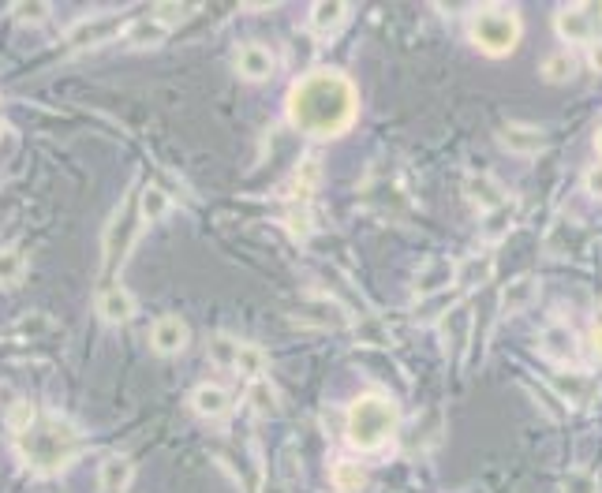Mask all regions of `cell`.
<instances>
[{
  "label": "cell",
  "mask_w": 602,
  "mask_h": 493,
  "mask_svg": "<svg viewBox=\"0 0 602 493\" xmlns=\"http://www.w3.org/2000/svg\"><path fill=\"white\" fill-rule=\"evenodd\" d=\"M169 210H172L169 191L158 187V184H146L143 195H139V217H143V221H161Z\"/></svg>",
  "instance_id": "obj_22"
},
{
  "label": "cell",
  "mask_w": 602,
  "mask_h": 493,
  "mask_svg": "<svg viewBox=\"0 0 602 493\" xmlns=\"http://www.w3.org/2000/svg\"><path fill=\"white\" fill-rule=\"evenodd\" d=\"M139 240V213L131 210V202H124L113 213V221L105 228V277H113L116 266H124V258L131 254V243Z\"/></svg>",
  "instance_id": "obj_5"
},
{
  "label": "cell",
  "mask_w": 602,
  "mask_h": 493,
  "mask_svg": "<svg viewBox=\"0 0 602 493\" xmlns=\"http://www.w3.org/2000/svg\"><path fill=\"white\" fill-rule=\"evenodd\" d=\"M584 187H588L595 198H602V165H595V169L584 172Z\"/></svg>",
  "instance_id": "obj_34"
},
{
  "label": "cell",
  "mask_w": 602,
  "mask_h": 493,
  "mask_svg": "<svg viewBox=\"0 0 602 493\" xmlns=\"http://www.w3.org/2000/svg\"><path fill=\"white\" fill-rule=\"evenodd\" d=\"M539 299V277L535 273H520L502 288V310L505 314H520Z\"/></svg>",
  "instance_id": "obj_15"
},
{
  "label": "cell",
  "mask_w": 602,
  "mask_h": 493,
  "mask_svg": "<svg viewBox=\"0 0 602 493\" xmlns=\"http://www.w3.org/2000/svg\"><path fill=\"white\" fill-rule=\"evenodd\" d=\"M595 150L602 154V127H599V135H595Z\"/></svg>",
  "instance_id": "obj_37"
},
{
  "label": "cell",
  "mask_w": 602,
  "mask_h": 493,
  "mask_svg": "<svg viewBox=\"0 0 602 493\" xmlns=\"http://www.w3.org/2000/svg\"><path fill=\"white\" fill-rule=\"evenodd\" d=\"M38 419V411H34V404L30 400H19L12 411H8V426H12V434H23L30 423Z\"/></svg>",
  "instance_id": "obj_31"
},
{
  "label": "cell",
  "mask_w": 602,
  "mask_h": 493,
  "mask_svg": "<svg viewBox=\"0 0 602 493\" xmlns=\"http://www.w3.org/2000/svg\"><path fill=\"white\" fill-rule=\"evenodd\" d=\"M554 27L565 42H599L602 38V4H573L554 15Z\"/></svg>",
  "instance_id": "obj_6"
},
{
  "label": "cell",
  "mask_w": 602,
  "mask_h": 493,
  "mask_svg": "<svg viewBox=\"0 0 602 493\" xmlns=\"http://www.w3.org/2000/svg\"><path fill=\"white\" fill-rule=\"evenodd\" d=\"M367 486V471L359 464H348V460H341V464L333 467V490L337 493H359Z\"/></svg>",
  "instance_id": "obj_25"
},
{
  "label": "cell",
  "mask_w": 602,
  "mask_h": 493,
  "mask_svg": "<svg viewBox=\"0 0 602 493\" xmlns=\"http://www.w3.org/2000/svg\"><path fill=\"white\" fill-rule=\"evenodd\" d=\"M344 19H348V4H341V0H322V4L311 8V27L318 34H333Z\"/></svg>",
  "instance_id": "obj_20"
},
{
  "label": "cell",
  "mask_w": 602,
  "mask_h": 493,
  "mask_svg": "<svg viewBox=\"0 0 602 493\" xmlns=\"http://www.w3.org/2000/svg\"><path fill=\"white\" fill-rule=\"evenodd\" d=\"M83 437L75 430V423H68L64 415H38L34 423L15 434V449L19 460L34 471V475H57L79 456Z\"/></svg>",
  "instance_id": "obj_2"
},
{
  "label": "cell",
  "mask_w": 602,
  "mask_h": 493,
  "mask_svg": "<svg viewBox=\"0 0 602 493\" xmlns=\"http://www.w3.org/2000/svg\"><path fill=\"white\" fill-rule=\"evenodd\" d=\"M296 322L311 325V329H341V325H348L352 318H348V310H344L337 299L311 296V299H303V303H300V310H296Z\"/></svg>",
  "instance_id": "obj_8"
},
{
  "label": "cell",
  "mask_w": 602,
  "mask_h": 493,
  "mask_svg": "<svg viewBox=\"0 0 602 493\" xmlns=\"http://www.w3.org/2000/svg\"><path fill=\"white\" fill-rule=\"evenodd\" d=\"M273 68H277V57H273V49H266V45H244L240 53H236V71L244 75V79H251V83H262V79H270Z\"/></svg>",
  "instance_id": "obj_14"
},
{
  "label": "cell",
  "mask_w": 602,
  "mask_h": 493,
  "mask_svg": "<svg viewBox=\"0 0 602 493\" xmlns=\"http://www.w3.org/2000/svg\"><path fill=\"white\" fill-rule=\"evenodd\" d=\"M318 172H322V165H318V157H307L300 169H296V191H300V195H307V191H315Z\"/></svg>",
  "instance_id": "obj_32"
},
{
  "label": "cell",
  "mask_w": 602,
  "mask_h": 493,
  "mask_svg": "<svg viewBox=\"0 0 602 493\" xmlns=\"http://www.w3.org/2000/svg\"><path fill=\"white\" fill-rule=\"evenodd\" d=\"M359 113V98L356 86L348 75L333 68H318L307 71L300 83L292 86L288 94V116L292 124L307 131V135H318V139H333L352 127Z\"/></svg>",
  "instance_id": "obj_1"
},
{
  "label": "cell",
  "mask_w": 602,
  "mask_h": 493,
  "mask_svg": "<svg viewBox=\"0 0 602 493\" xmlns=\"http://www.w3.org/2000/svg\"><path fill=\"white\" fill-rule=\"evenodd\" d=\"M401 426V411L393 400L386 396H359L348 404V419H344V430H348V441L356 445L359 452H378L386 449L393 434Z\"/></svg>",
  "instance_id": "obj_3"
},
{
  "label": "cell",
  "mask_w": 602,
  "mask_h": 493,
  "mask_svg": "<svg viewBox=\"0 0 602 493\" xmlns=\"http://www.w3.org/2000/svg\"><path fill=\"white\" fill-rule=\"evenodd\" d=\"M98 314H101V322H109V325L131 322V314H135V296H131L124 284H105L98 296Z\"/></svg>",
  "instance_id": "obj_13"
},
{
  "label": "cell",
  "mask_w": 602,
  "mask_h": 493,
  "mask_svg": "<svg viewBox=\"0 0 602 493\" xmlns=\"http://www.w3.org/2000/svg\"><path fill=\"white\" fill-rule=\"evenodd\" d=\"M591 68L602 71V38L599 42H591Z\"/></svg>",
  "instance_id": "obj_36"
},
{
  "label": "cell",
  "mask_w": 602,
  "mask_h": 493,
  "mask_svg": "<svg viewBox=\"0 0 602 493\" xmlns=\"http://www.w3.org/2000/svg\"><path fill=\"white\" fill-rule=\"evenodd\" d=\"M12 15L19 23H42L45 15H49V4H15Z\"/></svg>",
  "instance_id": "obj_33"
},
{
  "label": "cell",
  "mask_w": 602,
  "mask_h": 493,
  "mask_svg": "<svg viewBox=\"0 0 602 493\" xmlns=\"http://www.w3.org/2000/svg\"><path fill=\"white\" fill-rule=\"evenodd\" d=\"M27 273V254L19 247H0V284H19Z\"/></svg>",
  "instance_id": "obj_26"
},
{
  "label": "cell",
  "mask_w": 602,
  "mask_h": 493,
  "mask_svg": "<svg viewBox=\"0 0 602 493\" xmlns=\"http://www.w3.org/2000/svg\"><path fill=\"white\" fill-rule=\"evenodd\" d=\"M195 15V4H158L154 12H150V19H158L161 27H180L184 19H191Z\"/></svg>",
  "instance_id": "obj_28"
},
{
  "label": "cell",
  "mask_w": 602,
  "mask_h": 493,
  "mask_svg": "<svg viewBox=\"0 0 602 493\" xmlns=\"http://www.w3.org/2000/svg\"><path fill=\"white\" fill-rule=\"evenodd\" d=\"M464 195H468V202H472L479 213H490L509 202V191H505L494 176H487V172H472V176L464 180Z\"/></svg>",
  "instance_id": "obj_11"
},
{
  "label": "cell",
  "mask_w": 602,
  "mask_h": 493,
  "mask_svg": "<svg viewBox=\"0 0 602 493\" xmlns=\"http://www.w3.org/2000/svg\"><path fill=\"white\" fill-rule=\"evenodd\" d=\"M120 30H124V15L98 12V15H90V19H83V23H75V27L68 30V45H72V49H94V45L116 38Z\"/></svg>",
  "instance_id": "obj_7"
},
{
  "label": "cell",
  "mask_w": 602,
  "mask_h": 493,
  "mask_svg": "<svg viewBox=\"0 0 602 493\" xmlns=\"http://www.w3.org/2000/svg\"><path fill=\"white\" fill-rule=\"evenodd\" d=\"M591 355L602 363V322H595V329H591Z\"/></svg>",
  "instance_id": "obj_35"
},
{
  "label": "cell",
  "mask_w": 602,
  "mask_h": 493,
  "mask_svg": "<svg viewBox=\"0 0 602 493\" xmlns=\"http://www.w3.org/2000/svg\"><path fill=\"white\" fill-rule=\"evenodd\" d=\"M513 228V202H505L498 210L490 213H479V232H483V240L487 243H498Z\"/></svg>",
  "instance_id": "obj_21"
},
{
  "label": "cell",
  "mask_w": 602,
  "mask_h": 493,
  "mask_svg": "<svg viewBox=\"0 0 602 493\" xmlns=\"http://www.w3.org/2000/svg\"><path fill=\"white\" fill-rule=\"evenodd\" d=\"M232 370H236V374H244V378L258 381V378H262V370H266V355H262V348H255V344H244V340H240Z\"/></svg>",
  "instance_id": "obj_24"
},
{
  "label": "cell",
  "mask_w": 602,
  "mask_h": 493,
  "mask_svg": "<svg viewBox=\"0 0 602 493\" xmlns=\"http://www.w3.org/2000/svg\"><path fill=\"white\" fill-rule=\"evenodd\" d=\"M453 273H457V266H453V262H445V258H434V262H430V266L416 277V292H419V296H438L442 288H449Z\"/></svg>",
  "instance_id": "obj_19"
},
{
  "label": "cell",
  "mask_w": 602,
  "mask_h": 493,
  "mask_svg": "<svg viewBox=\"0 0 602 493\" xmlns=\"http://www.w3.org/2000/svg\"><path fill=\"white\" fill-rule=\"evenodd\" d=\"M187 340H191L187 322L176 318V314H165V318H158V322L150 325V348L158 355H180L187 348Z\"/></svg>",
  "instance_id": "obj_10"
},
{
  "label": "cell",
  "mask_w": 602,
  "mask_h": 493,
  "mask_svg": "<svg viewBox=\"0 0 602 493\" xmlns=\"http://www.w3.org/2000/svg\"><path fill=\"white\" fill-rule=\"evenodd\" d=\"M539 71H543L546 83H554V86L569 83V79L576 75V60L569 57V53H554V57L543 60V68H539Z\"/></svg>",
  "instance_id": "obj_27"
},
{
  "label": "cell",
  "mask_w": 602,
  "mask_h": 493,
  "mask_svg": "<svg viewBox=\"0 0 602 493\" xmlns=\"http://www.w3.org/2000/svg\"><path fill=\"white\" fill-rule=\"evenodd\" d=\"M131 475H135V467L124 452H109L98 467V482L105 493H124L131 486Z\"/></svg>",
  "instance_id": "obj_16"
},
{
  "label": "cell",
  "mask_w": 602,
  "mask_h": 493,
  "mask_svg": "<svg viewBox=\"0 0 602 493\" xmlns=\"http://www.w3.org/2000/svg\"><path fill=\"white\" fill-rule=\"evenodd\" d=\"M498 142L516 157H535L546 146V135L531 124H502L498 127Z\"/></svg>",
  "instance_id": "obj_12"
},
{
  "label": "cell",
  "mask_w": 602,
  "mask_h": 493,
  "mask_svg": "<svg viewBox=\"0 0 602 493\" xmlns=\"http://www.w3.org/2000/svg\"><path fill=\"white\" fill-rule=\"evenodd\" d=\"M472 42L487 53V57H509L520 45V15L513 8H479L472 15Z\"/></svg>",
  "instance_id": "obj_4"
},
{
  "label": "cell",
  "mask_w": 602,
  "mask_h": 493,
  "mask_svg": "<svg viewBox=\"0 0 602 493\" xmlns=\"http://www.w3.org/2000/svg\"><path fill=\"white\" fill-rule=\"evenodd\" d=\"M236 348H240V340H236V337H225V333L210 340V355H214L217 367H232V363H236Z\"/></svg>",
  "instance_id": "obj_30"
},
{
  "label": "cell",
  "mask_w": 602,
  "mask_h": 493,
  "mask_svg": "<svg viewBox=\"0 0 602 493\" xmlns=\"http://www.w3.org/2000/svg\"><path fill=\"white\" fill-rule=\"evenodd\" d=\"M169 38V27H161L158 19H150V15H143V19H135L131 27H124V42L131 45V49H150V45H161Z\"/></svg>",
  "instance_id": "obj_18"
},
{
  "label": "cell",
  "mask_w": 602,
  "mask_h": 493,
  "mask_svg": "<svg viewBox=\"0 0 602 493\" xmlns=\"http://www.w3.org/2000/svg\"><path fill=\"white\" fill-rule=\"evenodd\" d=\"M251 404H255L258 415H277V393H273V385L266 378H258L251 385Z\"/></svg>",
  "instance_id": "obj_29"
},
{
  "label": "cell",
  "mask_w": 602,
  "mask_h": 493,
  "mask_svg": "<svg viewBox=\"0 0 602 493\" xmlns=\"http://www.w3.org/2000/svg\"><path fill=\"white\" fill-rule=\"evenodd\" d=\"M191 408L199 411L202 419H221V415H229L232 408V393L225 385H199V389L191 393Z\"/></svg>",
  "instance_id": "obj_17"
},
{
  "label": "cell",
  "mask_w": 602,
  "mask_h": 493,
  "mask_svg": "<svg viewBox=\"0 0 602 493\" xmlns=\"http://www.w3.org/2000/svg\"><path fill=\"white\" fill-rule=\"evenodd\" d=\"M490 269H494V262H490V254H483V258H468L464 266H457V273H453V281L464 288V292H472V288H479V284L490 281Z\"/></svg>",
  "instance_id": "obj_23"
},
{
  "label": "cell",
  "mask_w": 602,
  "mask_h": 493,
  "mask_svg": "<svg viewBox=\"0 0 602 493\" xmlns=\"http://www.w3.org/2000/svg\"><path fill=\"white\" fill-rule=\"evenodd\" d=\"M539 352H543L550 363L569 367V370L580 363V344H576V333L573 329H565V325H550V329H543V337H539Z\"/></svg>",
  "instance_id": "obj_9"
}]
</instances>
